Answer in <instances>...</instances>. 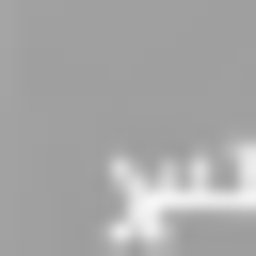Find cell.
Here are the masks:
<instances>
[{
	"instance_id": "cell-1",
	"label": "cell",
	"mask_w": 256,
	"mask_h": 256,
	"mask_svg": "<svg viewBox=\"0 0 256 256\" xmlns=\"http://www.w3.org/2000/svg\"><path fill=\"white\" fill-rule=\"evenodd\" d=\"M176 240V176L160 160H112V256H160Z\"/></svg>"
},
{
	"instance_id": "cell-2",
	"label": "cell",
	"mask_w": 256,
	"mask_h": 256,
	"mask_svg": "<svg viewBox=\"0 0 256 256\" xmlns=\"http://www.w3.org/2000/svg\"><path fill=\"white\" fill-rule=\"evenodd\" d=\"M176 208H224V224H256V144H208V160L176 176Z\"/></svg>"
}]
</instances>
